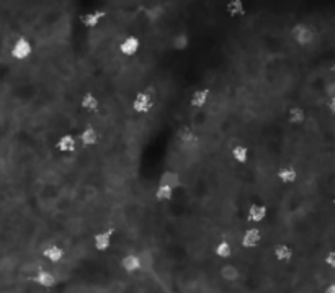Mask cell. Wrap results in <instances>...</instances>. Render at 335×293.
<instances>
[{"label": "cell", "instance_id": "6da1fadb", "mask_svg": "<svg viewBox=\"0 0 335 293\" xmlns=\"http://www.w3.org/2000/svg\"><path fill=\"white\" fill-rule=\"evenodd\" d=\"M291 40L296 46L299 48H306L309 45H312V41L315 38L314 30L306 23H296L293 28H291Z\"/></svg>", "mask_w": 335, "mask_h": 293}, {"label": "cell", "instance_id": "7a4b0ae2", "mask_svg": "<svg viewBox=\"0 0 335 293\" xmlns=\"http://www.w3.org/2000/svg\"><path fill=\"white\" fill-rule=\"evenodd\" d=\"M131 108L136 115H149L154 108V97L151 92L141 90L134 95Z\"/></svg>", "mask_w": 335, "mask_h": 293}, {"label": "cell", "instance_id": "3957f363", "mask_svg": "<svg viewBox=\"0 0 335 293\" xmlns=\"http://www.w3.org/2000/svg\"><path fill=\"white\" fill-rule=\"evenodd\" d=\"M32 53H33V46L32 43H30V40H27L25 36L17 38L10 48V56L12 59L15 61H27L30 56H32Z\"/></svg>", "mask_w": 335, "mask_h": 293}, {"label": "cell", "instance_id": "277c9868", "mask_svg": "<svg viewBox=\"0 0 335 293\" xmlns=\"http://www.w3.org/2000/svg\"><path fill=\"white\" fill-rule=\"evenodd\" d=\"M262 224L260 226H252V228H247L244 234H242L240 238V247L242 249H253L257 247L260 242H262Z\"/></svg>", "mask_w": 335, "mask_h": 293}, {"label": "cell", "instance_id": "5b68a950", "mask_svg": "<svg viewBox=\"0 0 335 293\" xmlns=\"http://www.w3.org/2000/svg\"><path fill=\"white\" fill-rule=\"evenodd\" d=\"M139 49H141V41L138 36L134 35H129L126 38H123L120 41V45H118V51H120L121 56H125V58H134V56L139 53Z\"/></svg>", "mask_w": 335, "mask_h": 293}, {"label": "cell", "instance_id": "8992f818", "mask_svg": "<svg viewBox=\"0 0 335 293\" xmlns=\"http://www.w3.org/2000/svg\"><path fill=\"white\" fill-rule=\"evenodd\" d=\"M177 139L180 142V146L183 148H193L198 144V133L195 131L193 128L188 126V124H182L178 129H177Z\"/></svg>", "mask_w": 335, "mask_h": 293}, {"label": "cell", "instance_id": "52a82bcc", "mask_svg": "<svg viewBox=\"0 0 335 293\" xmlns=\"http://www.w3.org/2000/svg\"><path fill=\"white\" fill-rule=\"evenodd\" d=\"M266 218H268V208L265 205L253 203L250 205V208L247 210V221H249L252 226H260Z\"/></svg>", "mask_w": 335, "mask_h": 293}, {"label": "cell", "instance_id": "ba28073f", "mask_svg": "<svg viewBox=\"0 0 335 293\" xmlns=\"http://www.w3.org/2000/svg\"><path fill=\"white\" fill-rule=\"evenodd\" d=\"M79 146V139H77V134H63L61 138L56 141V151L59 154H72L76 153V149Z\"/></svg>", "mask_w": 335, "mask_h": 293}, {"label": "cell", "instance_id": "9c48e42d", "mask_svg": "<svg viewBox=\"0 0 335 293\" xmlns=\"http://www.w3.org/2000/svg\"><path fill=\"white\" fill-rule=\"evenodd\" d=\"M111 242H113V231L111 229H105V231L97 233L92 238V244H94L97 252H107L111 247Z\"/></svg>", "mask_w": 335, "mask_h": 293}, {"label": "cell", "instance_id": "30bf717a", "mask_svg": "<svg viewBox=\"0 0 335 293\" xmlns=\"http://www.w3.org/2000/svg\"><path fill=\"white\" fill-rule=\"evenodd\" d=\"M211 97V90L206 89V87H200V89H196L193 93H191L190 97V107L193 110H201L204 105L208 103Z\"/></svg>", "mask_w": 335, "mask_h": 293}, {"label": "cell", "instance_id": "8fae6325", "mask_svg": "<svg viewBox=\"0 0 335 293\" xmlns=\"http://www.w3.org/2000/svg\"><path fill=\"white\" fill-rule=\"evenodd\" d=\"M80 108H82L85 113H95L100 108V100H98V97L95 93L92 92H85L82 97H80Z\"/></svg>", "mask_w": 335, "mask_h": 293}, {"label": "cell", "instance_id": "7c38bea8", "mask_svg": "<svg viewBox=\"0 0 335 293\" xmlns=\"http://www.w3.org/2000/svg\"><path fill=\"white\" fill-rule=\"evenodd\" d=\"M77 139H79V144L84 146V148H94L97 142H98V133L95 128L92 126H85L82 131L77 134Z\"/></svg>", "mask_w": 335, "mask_h": 293}, {"label": "cell", "instance_id": "4fadbf2b", "mask_svg": "<svg viewBox=\"0 0 335 293\" xmlns=\"http://www.w3.org/2000/svg\"><path fill=\"white\" fill-rule=\"evenodd\" d=\"M219 277H221L222 282H227V283L237 282V280L240 278V270L237 269V265H234L232 262H226V264L221 265Z\"/></svg>", "mask_w": 335, "mask_h": 293}, {"label": "cell", "instance_id": "5bb4252c", "mask_svg": "<svg viewBox=\"0 0 335 293\" xmlns=\"http://www.w3.org/2000/svg\"><path fill=\"white\" fill-rule=\"evenodd\" d=\"M41 257L49 264H58L64 259V249L58 244H51L41 252Z\"/></svg>", "mask_w": 335, "mask_h": 293}, {"label": "cell", "instance_id": "9a60e30c", "mask_svg": "<svg viewBox=\"0 0 335 293\" xmlns=\"http://www.w3.org/2000/svg\"><path fill=\"white\" fill-rule=\"evenodd\" d=\"M276 179L283 185H293L297 180V171L293 166H284L276 172Z\"/></svg>", "mask_w": 335, "mask_h": 293}, {"label": "cell", "instance_id": "2e32d148", "mask_svg": "<svg viewBox=\"0 0 335 293\" xmlns=\"http://www.w3.org/2000/svg\"><path fill=\"white\" fill-rule=\"evenodd\" d=\"M273 257L278 262L286 264L293 259V249H291L288 244H283V242H278V244L273 246Z\"/></svg>", "mask_w": 335, "mask_h": 293}, {"label": "cell", "instance_id": "e0dca14e", "mask_svg": "<svg viewBox=\"0 0 335 293\" xmlns=\"http://www.w3.org/2000/svg\"><path fill=\"white\" fill-rule=\"evenodd\" d=\"M231 158H232V161L235 162V164H239V166H244V164H247L249 162V159H250V151H249V148H247L245 144H235L232 149H231Z\"/></svg>", "mask_w": 335, "mask_h": 293}, {"label": "cell", "instance_id": "ac0fdd59", "mask_svg": "<svg viewBox=\"0 0 335 293\" xmlns=\"http://www.w3.org/2000/svg\"><path fill=\"white\" fill-rule=\"evenodd\" d=\"M35 283L41 286V288H53V286L56 285V277L54 273H51L48 269H41L36 275L33 277Z\"/></svg>", "mask_w": 335, "mask_h": 293}, {"label": "cell", "instance_id": "d6986e66", "mask_svg": "<svg viewBox=\"0 0 335 293\" xmlns=\"http://www.w3.org/2000/svg\"><path fill=\"white\" fill-rule=\"evenodd\" d=\"M120 265H121V269L125 270L126 273H136V272H139L141 262H139L138 254H128V255H125V257L121 259Z\"/></svg>", "mask_w": 335, "mask_h": 293}, {"label": "cell", "instance_id": "ffe728a7", "mask_svg": "<svg viewBox=\"0 0 335 293\" xmlns=\"http://www.w3.org/2000/svg\"><path fill=\"white\" fill-rule=\"evenodd\" d=\"M226 14L231 18H240L245 15V4L244 0H227Z\"/></svg>", "mask_w": 335, "mask_h": 293}, {"label": "cell", "instance_id": "44dd1931", "mask_svg": "<svg viewBox=\"0 0 335 293\" xmlns=\"http://www.w3.org/2000/svg\"><path fill=\"white\" fill-rule=\"evenodd\" d=\"M286 120H288L289 124H293V126H301V124L304 123V120H306V111H304L302 107L294 105V107H291L288 110Z\"/></svg>", "mask_w": 335, "mask_h": 293}, {"label": "cell", "instance_id": "7402d4cb", "mask_svg": "<svg viewBox=\"0 0 335 293\" xmlns=\"http://www.w3.org/2000/svg\"><path fill=\"white\" fill-rule=\"evenodd\" d=\"M214 255L218 259H221V260H231V257H232V246H231V242L226 241V239L219 241L218 244H216V247H214Z\"/></svg>", "mask_w": 335, "mask_h": 293}, {"label": "cell", "instance_id": "603a6c76", "mask_svg": "<svg viewBox=\"0 0 335 293\" xmlns=\"http://www.w3.org/2000/svg\"><path fill=\"white\" fill-rule=\"evenodd\" d=\"M159 185H167L175 190L180 187V176L175 171H165L159 179Z\"/></svg>", "mask_w": 335, "mask_h": 293}, {"label": "cell", "instance_id": "cb8c5ba5", "mask_svg": "<svg viewBox=\"0 0 335 293\" xmlns=\"http://www.w3.org/2000/svg\"><path fill=\"white\" fill-rule=\"evenodd\" d=\"M154 198H156V202L159 203H167L170 202L173 198V189L167 185H157L156 192H154Z\"/></svg>", "mask_w": 335, "mask_h": 293}, {"label": "cell", "instance_id": "d4e9b609", "mask_svg": "<svg viewBox=\"0 0 335 293\" xmlns=\"http://www.w3.org/2000/svg\"><path fill=\"white\" fill-rule=\"evenodd\" d=\"M324 264L328 267V269L335 270V251H330V252H327V254H325V257H324Z\"/></svg>", "mask_w": 335, "mask_h": 293}, {"label": "cell", "instance_id": "484cf974", "mask_svg": "<svg viewBox=\"0 0 335 293\" xmlns=\"http://www.w3.org/2000/svg\"><path fill=\"white\" fill-rule=\"evenodd\" d=\"M327 110H328V113L335 116V97L328 98L327 100Z\"/></svg>", "mask_w": 335, "mask_h": 293}, {"label": "cell", "instance_id": "4316f807", "mask_svg": "<svg viewBox=\"0 0 335 293\" xmlns=\"http://www.w3.org/2000/svg\"><path fill=\"white\" fill-rule=\"evenodd\" d=\"M322 293H335V283H330L328 286H325L324 291H322Z\"/></svg>", "mask_w": 335, "mask_h": 293}, {"label": "cell", "instance_id": "83f0119b", "mask_svg": "<svg viewBox=\"0 0 335 293\" xmlns=\"http://www.w3.org/2000/svg\"><path fill=\"white\" fill-rule=\"evenodd\" d=\"M330 72L335 76V61H333V64H332V67H330Z\"/></svg>", "mask_w": 335, "mask_h": 293}, {"label": "cell", "instance_id": "f1b7e54d", "mask_svg": "<svg viewBox=\"0 0 335 293\" xmlns=\"http://www.w3.org/2000/svg\"><path fill=\"white\" fill-rule=\"evenodd\" d=\"M332 202H333V205H335V190H333V195H332Z\"/></svg>", "mask_w": 335, "mask_h": 293}]
</instances>
